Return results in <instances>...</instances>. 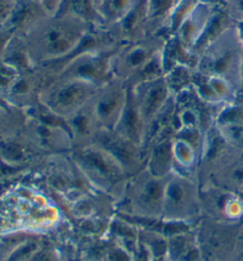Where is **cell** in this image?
I'll return each mask as SVG.
<instances>
[{
  "mask_svg": "<svg viewBox=\"0 0 243 261\" xmlns=\"http://www.w3.org/2000/svg\"><path fill=\"white\" fill-rule=\"evenodd\" d=\"M86 24L74 17L56 16L52 21L39 20L18 37L23 42L32 67L52 64L56 68L77 48L89 30Z\"/></svg>",
  "mask_w": 243,
  "mask_h": 261,
  "instance_id": "6da1fadb",
  "label": "cell"
},
{
  "mask_svg": "<svg viewBox=\"0 0 243 261\" xmlns=\"http://www.w3.org/2000/svg\"><path fill=\"white\" fill-rule=\"evenodd\" d=\"M96 85L76 79L62 77L42 95L46 110L59 117H71L95 95Z\"/></svg>",
  "mask_w": 243,
  "mask_h": 261,
  "instance_id": "7a4b0ae2",
  "label": "cell"
},
{
  "mask_svg": "<svg viewBox=\"0 0 243 261\" xmlns=\"http://www.w3.org/2000/svg\"><path fill=\"white\" fill-rule=\"evenodd\" d=\"M75 162L82 172L101 188L114 186L125 172L122 166L96 144L76 152Z\"/></svg>",
  "mask_w": 243,
  "mask_h": 261,
  "instance_id": "3957f363",
  "label": "cell"
},
{
  "mask_svg": "<svg viewBox=\"0 0 243 261\" xmlns=\"http://www.w3.org/2000/svg\"><path fill=\"white\" fill-rule=\"evenodd\" d=\"M154 39H137L130 42L125 49L115 54L112 57V72H115L118 77H126L133 74H139L145 65L158 55L163 48Z\"/></svg>",
  "mask_w": 243,
  "mask_h": 261,
  "instance_id": "277c9868",
  "label": "cell"
},
{
  "mask_svg": "<svg viewBox=\"0 0 243 261\" xmlns=\"http://www.w3.org/2000/svg\"><path fill=\"white\" fill-rule=\"evenodd\" d=\"M195 187L182 177L170 178L166 183L163 214L172 219L191 216L197 206Z\"/></svg>",
  "mask_w": 243,
  "mask_h": 261,
  "instance_id": "5b68a950",
  "label": "cell"
},
{
  "mask_svg": "<svg viewBox=\"0 0 243 261\" xmlns=\"http://www.w3.org/2000/svg\"><path fill=\"white\" fill-rule=\"evenodd\" d=\"M127 99V88L118 85H108L93 102V110L101 128L114 129L122 114Z\"/></svg>",
  "mask_w": 243,
  "mask_h": 261,
  "instance_id": "8992f818",
  "label": "cell"
},
{
  "mask_svg": "<svg viewBox=\"0 0 243 261\" xmlns=\"http://www.w3.org/2000/svg\"><path fill=\"white\" fill-rule=\"evenodd\" d=\"M139 93H137L134 88V94L144 125H147L161 111L168 100L170 88L164 76L151 81L139 82Z\"/></svg>",
  "mask_w": 243,
  "mask_h": 261,
  "instance_id": "52a82bcc",
  "label": "cell"
},
{
  "mask_svg": "<svg viewBox=\"0 0 243 261\" xmlns=\"http://www.w3.org/2000/svg\"><path fill=\"white\" fill-rule=\"evenodd\" d=\"M168 180L165 177H157L148 173L147 178H143L138 183L136 189V205L140 214L150 217L163 214Z\"/></svg>",
  "mask_w": 243,
  "mask_h": 261,
  "instance_id": "ba28073f",
  "label": "cell"
},
{
  "mask_svg": "<svg viewBox=\"0 0 243 261\" xmlns=\"http://www.w3.org/2000/svg\"><path fill=\"white\" fill-rule=\"evenodd\" d=\"M95 137L97 146L107 151L125 171L130 168H136L138 163V145L125 139L114 129L101 128L97 130Z\"/></svg>",
  "mask_w": 243,
  "mask_h": 261,
  "instance_id": "9c48e42d",
  "label": "cell"
},
{
  "mask_svg": "<svg viewBox=\"0 0 243 261\" xmlns=\"http://www.w3.org/2000/svg\"><path fill=\"white\" fill-rule=\"evenodd\" d=\"M173 151L169 141L159 144L153 150L150 159V173L157 177H166L172 165Z\"/></svg>",
  "mask_w": 243,
  "mask_h": 261,
  "instance_id": "30bf717a",
  "label": "cell"
},
{
  "mask_svg": "<svg viewBox=\"0 0 243 261\" xmlns=\"http://www.w3.org/2000/svg\"><path fill=\"white\" fill-rule=\"evenodd\" d=\"M20 72L16 68L0 60V97L2 99H4V95L9 94L11 87L13 86Z\"/></svg>",
  "mask_w": 243,
  "mask_h": 261,
  "instance_id": "8fae6325",
  "label": "cell"
},
{
  "mask_svg": "<svg viewBox=\"0 0 243 261\" xmlns=\"http://www.w3.org/2000/svg\"><path fill=\"white\" fill-rule=\"evenodd\" d=\"M173 157L178 161L182 165H188L194 161V150H192L191 144L183 139H179L172 146Z\"/></svg>",
  "mask_w": 243,
  "mask_h": 261,
  "instance_id": "7c38bea8",
  "label": "cell"
},
{
  "mask_svg": "<svg viewBox=\"0 0 243 261\" xmlns=\"http://www.w3.org/2000/svg\"><path fill=\"white\" fill-rule=\"evenodd\" d=\"M222 137L224 140L243 147V122L222 125Z\"/></svg>",
  "mask_w": 243,
  "mask_h": 261,
  "instance_id": "4fadbf2b",
  "label": "cell"
},
{
  "mask_svg": "<svg viewBox=\"0 0 243 261\" xmlns=\"http://www.w3.org/2000/svg\"><path fill=\"white\" fill-rule=\"evenodd\" d=\"M19 0H0V28L5 27Z\"/></svg>",
  "mask_w": 243,
  "mask_h": 261,
  "instance_id": "5bb4252c",
  "label": "cell"
},
{
  "mask_svg": "<svg viewBox=\"0 0 243 261\" xmlns=\"http://www.w3.org/2000/svg\"><path fill=\"white\" fill-rule=\"evenodd\" d=\"M172 0H151L150 5V16L160 17L165 12H168L171 6Z\"/></svg>",
  "mask_w": 243,
  "mask_h": 261,
  "instance_id": "9a60e30c",
  "label": "cell"
},
{
  "mask_svg": "<svg viewBox=\"0 0 243 261\" xmlns=\"http://www.w3.org/2000/svg\"><path fill=\"white\" fill-rule=\"evenodd\" d=\"M14 36H16V32H14L13 29H11L9 27L0 28V59H2L6 46L9 45V43L11 41H12Z\"/></svg>",
  "mask_w": 243,
  "mask_h": 261,
  "instance_id": "2e32d148",
  "label": "cell"
},
{
  "mask_svg": "<svg viewBox=\"0 0 243 261\" xmlns=\"http://www.w3.org/2000/svg\"><path fill=\"white\" fill-rule=\"evenodd\" d=\"M111 259L112 261H129L128 256H127L125 253H122L121 251H114L111 254Z\"/></svg>",
  "mask_w": 243,
  "mask_h": 261,
  "instance_id": "e0dca14e",
  "label": "cell"
},
{
  "mask_svg": "<svg viewBox=\"0 0 243 261\" xmlns=\"http://www.w3.org/2000/svg\"><path fill=\"white\" fill-rule=\"evenodd\" d=\"M236 36H237V38H238V42H240V44L243 45V19L240 20L237 23Z\"/></svg>",
  "mask_w": 243,
  "mask_h": 261,
  "instance_id": "ac0fdd59",
  "label": "cell"
},
{
  "mask_svg": "<svg viewBox=\"0 0 243 261\" xmlns=\"http://www.w3.org/2000/svg\"><path fill=\"white\" fill-rule=\"evenodd\" d=\"M238 82H240V93L243 95V55L240 64V76H238Z\"/></svg>",
  "mask_w": 243,
  "mask_h": 261,
  "instance_id": "d6986e66",
  "label": "cell"
},
{
  "mask_svg": "<svg viewBox=\"0 0 243 261\" xmlns=\"http://www.w3.org/2000/svg\"><path fill=\"white\" fill-rule=\"evenodd\" d=\"M237 5H238V9H240V11L243 13V0H238Z\"/></svg>",
  "mask_w": 243,
  "mask_h": 261,
  "instance_id": "ffe728a7",
  "label": "cell"
},
{
  "mask_svg": "<svg viewBox=\"0 0 243 261\" xmlns=\"http://www.w3.org/2000/svg\"><path fill=\"white\" fill-rule=\"evenodd\" d=\"M241 261H243V253H242V255H241Z\"/></svg>",
  "mask_w": 243,
  "mask_h": 261,
  "instance_id": "44dd1931",
  "label": "cell"
}]
</instances>
